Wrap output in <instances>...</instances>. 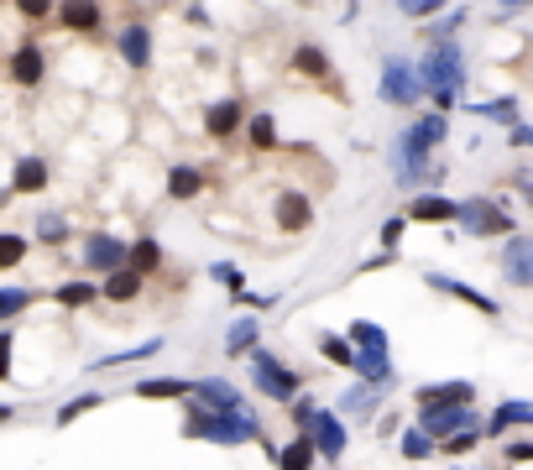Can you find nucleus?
Returning <instances> with one entry per match:
<instances>
[{"label": "nucleus", "mask_w": 533, "mask_h": 470, "mask_svg": "<svg viewBox=\"0 0 533 470\" xmlns=\"http://www.w3.org/2000/svg\"><path fill=\"white\" fill-rule=\"evenodd\" d=\"M497 267H502V282L507 288H533V235H502V256H497Z\"/></svg>", "instance_id": "nucleus-8"}, {"label": "nucleus", "mask_w": 533, "mask_h": 470, "mask_svg": "<svg viewBox=\"0 0 533 470\" xmlns=\"http://www.w3.org/2000/svg\"><path fill=\"white\" fill-rule=\"evenodd\" d=\"M413 220L408 215H392L387 225H382V251H398V241H403V230H408Z\"/></svg>", "instance_id": "nucleus-47"}, {"label": "nucleus", "mask_w": 533, "mask_h": 470, "mask_svg": "<svg viewBox=\"0 0 533 470\" xmlns=\"http://www.w3.org/2000/svg\"><path fill=\"white\" fill-rule=\"evenodd\" d=\"M288 413H293V423H298V429H309V423H314V413H319V403H314L309 392H298L293 403H288Z\"/></svg>", "instance_id": "nucleus-45"}, {"label": "nucleus", "mask_w": 533, "mask_h": 470, "mask_svg": "<svg viewBox=\"0 0 533 470\" xmlns=\"http://www.w3.org/2000/svg\"><path fill=\"white\" fill-rule=\"evenodd\" d=\"M53 298H58V309H89V303L100 298V288H95V282H84V277H74V282H63Z\"/></svg>", "instance_id": "nucleus-37"}, {"label": "nucleus", "mask_w": 533, "mask_h": 470, "mask_svg": "<svg viewBox=\"0 0 533 470\" xmlns=\"http://www.w3.org/2000/svg\"><path fill=\"white\" fill-rule=\"evenodd\" d=\"M513 183H518V194H523V199H528V204H533V173H528V168H523V173H518V178H513Z\"/></svg>", "instance_id": "nucleus-53"}, {"label": "nucleus", "mask_w": 533, "mask_h": 470, "mask_svg": "<svg viewBox=\"0 0 533 470\" xmlns=\"http://www.w3.org/2000/svg\"><path fill=\"white\" fill-rule=\"evenodd\" d=\"M377 94H382V105H392V110H413L419 100H429V89H424L419 63H413V58H403V53H387V58H382V79H377Z\"/></svg>", "instance_id": "nucleus-5"}, {"label": "nucleus", "mask_w": 533, "mask_h": 470, "mask_svg": "<svg viewBox=\"0 0 533 470\" xmlns=\"http://www.w3.org/2000/svg\"><path fill=\"white\" fill-rule=\"evenodd\" d=\"M413 403L419 408H434V403H476V382H466V376H450V382H424L419 392H413Z\"/></svg>", "instance_id": "nucleus-20"}, {"label": "nucleus", "mask_w": 533, "mask_h": 470, "mask_svg": "<svg viewBox=\"0 0 533 470\" xmlns=\"http://www.w3.org/2000/svg\"><path fill=\"white\" fill-rule=\"evenodd\" d=\"M502 460H513V465L533 460V439H518V444H502Z\"/></svg>", "instance_id": "nucleus-50"}, {"label": "nucleus", "mask_w": 533, "mask_h": 470, "mask_svg": "<svg viewBox=\"0 0 533 470\" xmlns=\"http://www.w3.org/2000/svg\"><path fill=\"white\" fill-rule=\"evenodd\" d=\"M419 74H424V89H429L434 110L450 115V110L466 105V53H460L455 37H434V42L424 47Z\"/></svg>", "instance_id": "nucleus-2"}, {"label": "nucleus", "mask_w": 533, "mask_h": 470, "mask_svg": "<svg viewBox=\"0 0 533 470\" xmlns=\"http://www.w3.org/2000/svg\"><path fill=\"white\" fill-rule=\"evenodd\" d=\"M293 68H298L304 79H319V84H330V74H335L330 53H324L319 42H298V47H293Z\"/></svg>", "instance_id": "nucleus-26"}, {"label": "nucleus", "mask_w": 533, "mask_h": 470, "mask_svg": "<svg viewBox=\"0 0 533 470\" xmlns=\"http://www.w3.org/2000/svg\"><path fill=\"white\" fill-rule=\"evenodd\" d=\"M424 282L434 293H445V298H460V303H471L476 314H486V319H497L502 314V303L497 298H486V293H476L471 282H460V277H450V272H424Z\"/></svg>", "instance_id": "nucleus-11"}, {"label": "nucleus", "mask_w": 533, "mask_h": 470, "mask_svg": "<svg viewBox=\"0 0 533 470\" xmlns=\"http://www.w3.org/2000/svg\"><path fill=\"white\" fill-rule=\"evenodd\" d=\"M419 423L434 439H445L455 429H471V423H481V418H476V403H434V408H419Z\"/></svg>", "instance_id": "nucleus-10"}, {"label": "nucleus", "mask_w": 533, "mask_h": 470, "mask_svg": "<svg viewBox=\"0 0 533 470\" xmlns=\"http://www.w3.org/2000/svg\"><path fill=\"white\" fill-rule=\"evenodd\" d=\"M189 27H210V11H204V6H189Z\"/></svg>", "instance_id": "nucleus-54"}, {"label": "nucleus", "mask_w": 533, "mask_h": 470, "mask_svg": "<svg viewBox=\"0 0 533 470\" xmlns=\"http://www.w3.org/2000/svg\"><path fill=\"white\" fill-rule=\"evenodd\" d=\"M246 126V105L241 100H215V105H204V131H210L215 141H230Z\"/></svg>", "instance_id": "nucleus-17"}, {"label": "nucleus", "mask_w": 533, "mask_h": 470, "mask_svg": "<svg viewBox=\"0 0 533 470\" xmlns=\"http://www.w3.org/2000/svg\"><path fill=\"white\" fill-rule=\"evenodd\" d=\"M27 251H32V241L21 230H0V272H16L27 262Z\"/></svg>", "instance_id": "nucleus-36"}, {"label": "nucleus", "mask_w": 533, "mask_h": 470, "mask_svg": "<svg viewBox=\"0 0 533 470\" xmlns=\"http://www.w3.org/2000/svg\"><path fill=\"white\" fill-rule=\"evenodd\" d=\"M105 403V392H79V397H68V403L58 408V429H68V423H79L84 413H95Z\"/></svg>", "instance_id": "nucleus-41"}, {"label": "nucleus", "mask_w": 533, "mask_h": 470, "mask_svg": "<svg viewBox=\"0 0 533 470\" xmlns=\"http://www.w3.org/2000/svg\"><path fill=\"white\" fill-rule=\"evenodd\" d=\"M277 465H283V470H309V465H319V450H314L309 429H298V439H288L283 450H277Z\"/></svg>", "instance_id": "nucleus-30"}, {"label": "nucleus", "mask_w": 533, "mask_h": 470, "mask_svg": "<svg viewBox=\"0 0 533 470\" xmlns=\"http://www.w3.org/2000/svg\"><path fill=\"white\" fill-rule=\"evenodd\" d=\"M37 241L42 246H63L68 241V235H74V230H68V215H58V209H48V215H37Z\"/></svg>", "instance_id": "nucleus-40"}, {"label": "nucleus", "mask_w": 533, "mask_h": 470, "mask_svg": "<svg viewBox=\"0 0 533 470\" xmlns=\"http://www.w3.org/2000/svg\"><path fill=\"white\" fill-rule=\"evenodd\" d=\"M382 392H387L382 382H366V376H361V382H351V387L340 392V403H335V408H340L345 418H377Z\"/></svg>", "instance_id": "nucleus-15"}, {"label": "nucleus", "mask_w": 533, "mask_h": 470, "mask_svg": "<svg viewBox=\"0 0 533 470\" xmlns=\"http://www.w3.org/2000/svg\"><path fill=\"white\" fill-rule=\"evenodd\" d=\"M162 345L168 340H142V345H131V350H115V356H100V361H89V371H115V366H136V361H147V356H162Z\"/></svg>", "instance_id": "nucleus-28"}, {"label": "nucleus", "mask_w": 533, "mask_h": 470, "mask_svg": "<svg viewBox=\"0 0 533 470\" xmlns=\"http://www.w3.org/2000/svg\"><path fill=\"white\" fill-rule=\"evenodd\" d=\"M272 220H277V230L304 235V230L314 225V204L298 194V188H283V194H277V204H272Z\"/></svg>", "instance_id": "nucleus-12"}, {"label": "nucleus", "mask_w": 533, "mask_h": 470, "mask_svg": "<svg viewBox=\"0 0 533 470\" xmlns=\"http://www.w3.org/2000/svg\"><path fill=\"white\" fill-rule=\"evenodd\" d=\"M11 413H16V408H11V403H0V423H6V418H11Z\"/></svg>", "instance_id": "nucleus-55"}, {"label": "nucleus", "mask_w": 533, "mask_h": 470, "mask_svg": "<svg viewBox=\"0 0 533 470\" xmlns=\"http://www.w3.org/2000/svg\"><path fill=\"white\" fill-rule=\"evenodd\" d=\"M507 147H518V152H533V126H507Z\"/></svg>", "instance_id": "nucleus-49"}, {"label": "nucleus", "mask_w": 533, "mask_h": 470, "mask_svg": "<svg viewBox=\"0 0 533 470\" xmlns=\"http://www.w3.org/2000/svg\"><path fill=\"white\" fill-rule=\"evenodd\" d=\"M309 439H314V450H319L324 465L345 460V444H351V434H345V413L340 408H319L314 423H309Z\"/></svg>", "instance_id": "nucleus-7"}, {"label": "nucleus", "mask_w": 533, "mask_h": 470, "mask_svg": "<svg viewBox=\"0 0 533 470\" xmlns=\"http://www.w3.org/2000/svg\"><path fill=\"white\" fill-rule=\"evenodd\" d=\"M11 329H0V382H11Z\"/></svg>", "instance_id": "nucleus-51"}, {"label": "nucleus", "mask_w": 533, "mask_h": 470, "mask_svg": "<svg viewBox=\"0 0 533 470\" xmlns=\"http://www.w3.org/2000/svg\"><path fill=\"white\" fill-rule=\"evenodd\" d=\"M126 256L131 246L121 241V235H110V230H89V241H84V272H115V267H126Z\"/></svg>", "instance_id": "nucleus-9"}, {"label": "nucleus", "mask_w": 533, "mask_h": 470, "mask_svg": "<svg viewBox=\"0 0 533 470\" xmlns=\"http://www.w3.org/2000/svg\"><path fill=\"white\" fill-rule=\"evenodd\" d=\"M481 434H486V423H471V429H455V434H445V439H439V455H445V460L471 455L476 444H481Z\"/></svg>", "instance_id": "nucleus-35"}, {"label": "nucleus", "mask_w": 533, "mask_h": 470, "mask_svg": "<svg viewBox=\"0 0 533 470\" xmlns=\"http://www.w3.org/2000/svg\"><path fill=\"white\" fill-rule=\"evenodd\" d=\"M246 366H251V387H257L262 397H272V403H283V408L304 392V376H298L288 361H277L272 350H262V345L246 356Z\"/></svg>", "instance_id": "nucleus-6"}, {"label": "nucleus", "mask_w": 533, "mask_h": 470, "mask_svg": "<svg viewBox=\"0 0 533 470\" xmlns=\"http://www.w3.org/2000/svg\"><path fill=\"white\" fill-rule=\"evenodd\" d=\"M194 376H147V382H136L131 397H147V403H173V397H194Z\"/></svg>", "instance_id": "nucleus-19"}, {"label": "nucleus", "mask_w": 533, "mask_h": 470, "mask_svg": "<svg viewBox=\"0 0 533 470\" xmlns=\"http://www.w3.org/2000/svg\"><path fill=\"white\" fill-rule=\"evenodd\" d=\"M16 11L27 16V21H48L58 11V0H16Z\"/></svg>", "instance_id": "nucleus-48"}, {"label": "nucleus", "mask_w": 533, "mask_h": 470, "mask_svg": "<svg viewBox=\"0 0 533 470\" xmlns=\"http://www.w3.org/2000/svg\"><path fill=\"white\" fill-rule=\"evenodd\" d=\"M42 79H48V53H42L37 42H21L11 53V84L16 89H37Z\"/></svg>", "instance_id": "nucleus-14"}, {"label": "nucleus", "mask_w": 533, "mask_h": 470, "mask_svg": "<svg viewBox=\"0 0 533 470\" xmlns=\"http://www.w3.org/2000/svg\"><path fill=\"white\" fill-rule=\"evenodd\" d=\"M507 429H533V403H523V397H507V403H497V413L486 418V434L502 439Z\"/></svg>", "instance_id": "nucleus-22"}, {"label": "nucleus", "mask_w": 533, "mask_h": 470, "mask_svg": "<svg viewBox=\"0 0 533 470\" xmlns=\"http://www.w3.org/2000/svg\"><path fill=\"white\" fill-rule=\"evenodd\" d=\"M32 288H0V324H11L16 314H27L32 309Z\"/></svg>", "instance_id": "nucleus-42"}, {"label": "nucleus", "mask_w": 533, "mask_h": 470, "mask_svg": "<svg viewBox=\"0 0 533 470\" xmlns=\"http://www.w3.org/2000/svg\"><path fill=\"white\" fill-rule=\"evenodd\" d=\"M398 455L403 460H429V455H439V439L424 429V423H413V429L398 434Z\"/></svg>", "instance_id": "nucleus-33"}, {"label": "nucleus", "mask_w": 533, "mask_h": 470, "mask_svg": "<svg viewBox=\"0 0 533 470\" xmlns=\"http://www.w3.org/2000/svg\"><path fill=\"white\" fill-rule=\"evenodd\" d=\"M183 403H189V418H183V439H199V444H262V450L277 460V444H267V429H262V418L251 413V408L225 413V408L194 403V397H183Z\"/></svg>", "instance_id": "nucleus-1"}, {"label": "nucleus", "mask_w": 533, "mask_h": 470, "mask_svg": "<svg viewBox=\"0 0 533 470\" xmlns=\"http://www.w3.org/2000/svg\"><path fill=\"white\" fill-rule=\"evenodd\" d=\"M58 21H63L68 32L95 37L105 27V11H100V0H58Z\"/></svg>", "instance_id": "nucleus-18"}, {"label": "nucleus", "mask_w": 533, "mask_h": 470, "mask_svg": "<svg viewBox=\"0 0 533 470\" xmlns=\"http://www.w3.org/2000/svg\"><path fill=\"white\" fill-rule=\"evenodd\" d=\"M351 371L366 376V382H382V387L398 382V371H392V356H387V350H356V366H351Z\"/></svg>", "instance_id": "nucleus-27"}, {"label": "nucleus", "mask_w": 533, "mask_h": 470, "mask_svg": "<svg viewBox=\"0 0 533 470\" xmlns=\"http://www.w3.org/2000/svg\"><path fill=\"white\" fill-rule=\"evenodd\" d=\"M466 16H471L466 6H455V11L445 16V21H434V27H429V42H434V37H455L460 27H466Z\"/></svg>", "instance_id": "nucleus-44"}, {"label": "nucleus", "mask_w": 533, "mask_h": 470, "mask_svg": "<svg viewBox=\"0 0 533 470\" xmlns=\"http://www.w3.org/2000/svg\"><path fill=\"white\" fill-rule=\"evenodd\" d=\"M115 53L126 68H152V27L147 21H126L121 37H115Z\"/></svg>", "instance_id": "nucleus-13"}, {"label": "nucleus", "mask_w": 533, "mask_h": 470, "mask_svg": "<svg viewBox=\"0 0 533 470\" xmlns=\"http://www.w3.org/2000/svg\"><path fill=\"white\" fill-rule=\"evenodd\" d=\"M314 345H319V356L330 361V366H356V340L351 335H330V329H324Z\"/></svg>", "instance_id": "nucleus-34"}, {"label": "nucleus", "mask_w": 533, "mask_h": 470, "mask_svg": "<svg viewBox=\"0 0 533 470\" xmlns=\"http://www.w3.org/2000/svg\"><path fill=\"white\" fill-rule=\"evenodd\" d=\"M246 147L251 152H277V121H272V110L246 115Z\"/></svg>", "instance_id": "nucleus-32"}, {"label": "nucleus", "mask_w": 533, "mask_h": 470, "mask_svg": "<svg viewBox=\"0 0 533 470\" xmlns=\"http://www.w3.org/2000/svg\"><path fill=\"white\" fill-rule=\"evenodd\" d=\"M429 152H434V141L419 126H403L398 136H392V178H398V188H408V194H413V188H424L429 178H439Z\"/></svg>", "instance_id": "nucleus-3"}, {"label": "nucleus", "mask_w": 533, "mask_h": 470, "mask_svg": "<svg viewBox=\"0 0 533 470\" xmlns=\"http://www.w3.org/2000/svg\"><path fill=\"white\" fill-rule=\"evenodd\" d=\"M345 335L356 340V350H392V345H387V329H382L377 319H356Z\"/></svg>", "instance_id": "nucleus-39"}, {"label": "nucleus", "mask_w": 533, "mask_h": 470, "mask_svg": "<svg viewBox=\"0 0 533 470\" xmlns=\"http://www.w3.org/2000/svg\"><path fill=\"white\" fill-rule=\"evenodd\" d=\"M48 183H53L48 157H16V168H11V188H16V194H42Z\"/></svg>", "instance_id": "nucleus-23"}, {"label": "nucleus", "mask_w": 533, "mask_h": 470, "mask_svg": "<svg viewBox=\"0 0 533 470\" xmlns=\"http://www.w3.org/2000/svg\"><path fill=\"white\" fill-rule=\"evenodd\" d=\"M126 267H136L142 277H152L162 267V246L152 241V235H142V241H131V256H126Z\"/></svg>", "instance_id": "nucleus-38"}, {"label": "nucleus", "mask_w": 533, "mask_h": 470, "mask_svg": "<svg viewBox=\"0 0 533 470\" xmlns=\"http://www.w3.org/2000/svg\"><path fill=\"white\" fill-rule=\"evenodd\" d=\"M210 277L220 282V288H230V298L246 293V272H241L236 262H215V267H210Z\"/></svg>", "instance_id": "nucleus-43"}, {"label": "nucleus", "mask_w": 533, "mask_h": 470, "mask_svg": "<svg viewBox=\"0 0 533 470\" xmlns=\"http://www.w3.org/2000/svg\"><path fill=\"white\" fill-rule=\"evenodd\" d=\"M460 110H471V115H481V121H497L502 131L523 121V110H518V100H513V94H502V100H481V105H460Z\"/></svg>", "instance_id": "nucleus-31"}, {"label": "nucleus", "mask_w": 533, "mask_h": 470, "mask_svg": "<svg viewBox=\"0 0 533 470\" xmlns=\"http://www.w3.org/2000/svg\"><path fill=\"white\" fill-rule=\"evenodd\" d=\"M194 403L236 413V408H246V392H241L236 382H225V376H199V387H194Z\"/></svg>", "instance_id": "nucleus-16"}, {"label": "nucleus", "mask_w": 533, "mask_h": 470, "mask_svg": "<svg viewBox=\"0 0 533 470\" xmlns=\"http://www.w3.org/2000/svg\"><path fill=\"white\" fill-rule=\"evenodd\" d=\"M257 340H262V319L257 314H241L236 324L225 329V356H236V361H246L251 350H257Z\"/></svg>", "instance_id": "nucleus-24"}, {"label": "nucleus", "mask_w": 533, "mask_h": 470, "mask_svg": "<svg viewBox=\"0 0 533 470\" xmlns=\"http://www.w3.org/2000/svg\"><path fill=\"white\" fill-rule=\"evenodd\" d=\"M403 215H408L413 225H455V199H445V194H419V199H408Z\"/></svg>", "instance_id": "nucleus-21"}, {"label": "nucleus", "mask_w": 533, "mask_h": 470, "mask_svg": "<svg viewBox=\"0 0 533 470\" xmlns=\"http://www.w3.org/2000/svg\"><path fill=\"white\" fill-rule=\"evenodd\" d=\"M142 272H136V267H115V272H105V282H100V298L105 303H131L136 293H142Z\"/></svg>", "instance_id": "nucleus-25"}, {"label": "nucleus", "mask_w": 533, "mask_h": 470, "mask_svg": "<svg viewBox=\"0 0 533 470\" xmlns=\"http://www.w3.org/2000/svg\"><path fill=\"white\" fill-rule=\"evenodd\" d=\"M455 230L460 235H476V241H497V235H513V209L486 199V194H471V199H455Z\"/></svg>", "instance_id": "nucleus-4"}, {"label": "nucleus", "mask_w": 533, "mask_h": 470, "mask_svg": "<svg viewBox=\"0 0 533 470\" xmlns=\"http://www.w3.org/2000/svg\"><path fill=\"white\" fill-rule=\"evenodd\" d=\"M204 194V168H194V162H178V168L168 173V199H199Z\"/></svg>", "instance_id": "nucleus-29"}, {"label": "nucleus", "mask_w": 533, "mask_h": 470, "mask_svg": "<svg viewBox=\"0 0 533 470\" xmlns=\"http://www.w3.org/2000/svg\"><path fill=\"white\" fill-rule=\"evenodd\" d=\"M450 0H398V11L403 16H413V21H424V16H434V11H445Z\"/></svg>", "instance_id": "nucleus-46"}, {"label": "nucleus", "mask_w": 533, "mask_h": 470, "mask_svg": "<svg viewBox=\"0 0 533 470\" xmlns=\"http://www.w3.org/2000/svg\"><path fill=\"white\" fill-rule=\"evenodd\" d=\"M492 6H497L502 16H513V11H528V6H533V0H492Z\"/></svg>", "instance_id": "nucleus-52"}]
</instances>
